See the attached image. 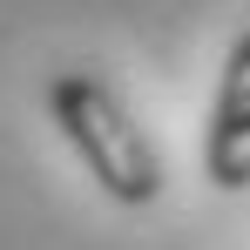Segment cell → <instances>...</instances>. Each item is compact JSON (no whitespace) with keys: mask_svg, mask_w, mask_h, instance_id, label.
Listing matches in <instances>:
<instances>
[{"mask_svg":"<svg viewBox=\"0 0 250 250\" xmlns=\"http://www.w3.org/2000/svg\"><path fill=\"white\" fill-rule=\"evenodd\" d=\"M47 122L61 128V142L75 149V163L88 169V183L115 209H149L163 196V156L149 142V128L135 122L115 88L88 68H61L47 75Z\"/></svg>","mask_w":250,"mask_h":250,"instance_id":"cell-1","label":"cell"},{"mask_svg":"<svg viewBox=\"0 0 250 250\" xmlns=\"http://www.w3.org/2000/svg\"><path fill=\"white\" fill-rule=\"evenodd\" d=\"M203 176H209V189H223V196H244L250 189V27L230 41L223 75H216V95H209Z\"/></svg>","mask_w":250,"mask_h":250,"instance_id":"cell-2","label":"cell"}]
</instances>
